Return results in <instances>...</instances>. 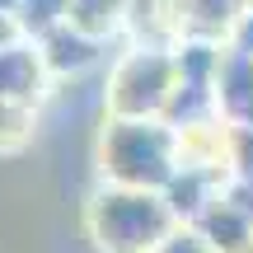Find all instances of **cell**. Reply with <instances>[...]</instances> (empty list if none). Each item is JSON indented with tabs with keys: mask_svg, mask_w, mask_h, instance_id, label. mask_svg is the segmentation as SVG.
Returning <instances> with one entry per match:
<instances>
[{
	"mask_svg": "<svg viewBox=\"0 0 253 253\" xmlns=\"http://www.w3.org/2000/svg\"><path fill=\"white\" fill-rule=\"evenodd\" d=\"M178 169H183L178 126H169L164 118H103V131H99V183L164 192Z\"/></svg>",
	"mask_w": 253,
	"mask_h": 253,
	"instance_id": "6da1fadb",
	"label": "cell"
},
{
	"mask_svg": "<svg viewBox=\"0 0 253 253\" xmlns=\"http://www.w3.org/2000/svg\"><path fill=\"white\" fill-rule=\"evenodd\" d=\"M178 225L169 197L150 188H118L99 183L84 202V235L99 253H150Z\"/></svg>",
	"mask_w": 253,
	"mask_h": 253,
	"instance_id": "7a4b0ae2",
	"label": "cell"
},
{
	"mask_svg": "<svg viewBox=\"0 0 253 253\" xmlns=\"http://www.w3.org/2000/svg\"><path fill=\"white\" fill-rule=\"evenodd\" d=\"M178 84L169 42H126L103 75V118H164Z\"/></svg>",
	"mask_w": 253,
	"mask_h": 253,
	"instance_id": "3957f363",
	"label": "cell"
},
{
	"mask_svg": "<svg viewBox=\"0 0 253 253\" xmlns=\"http://www.w3.org/2000/svg\"><path fill=\"white\" fill-rule=\"evenodd\" d=\"M33 42H38V52H42V61H47L52 84L56 80H80V75H89L94 66L108 61V38L84 33L80 24H61L47 38H33Z\"/></svg>",
	"mask_w": 253,
	"mask_h": 253,
	"instance_id": "277c9868",
	"label": "cell"
},
{
	"mask_svg": "<svg viewBox=\"0 0 253 253\" xmlns=\"http://www.w3.org/2000/svg\"><path fill=\"white\" fill-rule=\"evenodd\" d=\"M47 94H52V75H47V61L33 38H19V42L0 47V99L42 108Z\"/></svg>",
	"mask_w": 253,
	"mask_h": 253,
	"instance_id": "5b68a950",
	"label": "cell"
},
{
	"mask_svg": "<svg viewBox=\"0 0 253 253\" xmlns=\"http://www.w3.org/2000/svg\"><path fill=\"white\" fill-rule=\"evenodd\" d=\"M216 99H220V118L230 126L253 131V56L225 47V61L216 75Z\"/></svg>",
	"mask_w": 253,
	"mask_h": 253,
	"instance_id": "8992f818",
	"label": "cell"
},
{
	"mask_svg": "<svg viewBox=\"0 0 253 253\" xmlns=\"http://www.w3.org/2000/svg\"><path fill=\"white\" fill-rule=\"evenodd\" d=\"M192 225L202 230V239H207L216 253H244L253 244V220L244 216V207L230 197V188H225V197H216Z\"/></svg>",
	"mask_w": 253,
	"mask_h": 253,
	"instance_id": "52a82bcc",
	"label": "cell"
},
{
	"mask_svg": "<svg viewBox=\"0 0 253 253\" xmlns=\"http://www.w3.org/2000/svg\"><path fill=\"white\" fill-rule=\"evenodd\" d=\"M249 9V0H178V24L183 38H211V42H225L235 19ZM178 38V42H183Z\"/></svg>",
	"mask_w": 253,
	"mask_h": 253,
	"instance_id": "ba28073f",
	"label": "cell"
},
{
	"mask_svg": "<svg viewBox=\"0 0 253 253\" xmlns=\"http://www.w3.org/2000/svg\"><path fill=\"white\" fill-rule=\"evenodd\" d=\"M38 103H14V99H0V160H14L24 155L28 145L38 141Z\"/></svg>",
	"mask_w": 253,
	"mask_h": 253,
	"instance_id": "9c48e42d",
	"label": "cell"
},
{
	"mask_svg": "<svg viewBox=\"0 0 253 253\" xmlns=\"http://www.w3.org/2000/svg\"><path fill=\"white\" fill-rule=\"evenodd\" d=\"M131 0H71V24H80L94 38H118L126 24Z\"/></svg>",
	"mask_w": 253,
	"mask_h": 253,
	"instance_id": "30bf717a",
	"label": "cell"
},
{
	"mask_svg": "<svg viewBox=\"0 0 253 253\" xmlns=\"http://www.w3.org/2000/svg\"><path fill=\"white\" fill-rule=\"evenodd\" d=\"M19 24H24V38H47L52 28L71 24V0H24Z\"/></svg>",
	"mask_w": 253,
	"mask_h": 253,
	"instance_id": "8fae6325",
	"label": "cell"
},
{
	"mask_svg": "<svg viewBox=\"0 0 253 253\" xmlns=\"http://www.w3.org/2000/svg\"><path fill=\"white\" fill-rule=\"evenodd\" d=\"M150 253H216V249L202 239V230H197V225H173V230H169V235H164Z\"/></svg>",
	"mask_w": 253,
	"mask_h": 253,
	"instance_id": "7c38bea8",
	"label": "cell"
},
{
	"mask_svg": "<svg viewBox=\"0 0 253 253\" xmlns=\"http://www.w3.org/2000/svg\"><path fill=\"white\" fill-rule=\"evenodd\" d=\"M230 169H235V178L253 183V131L244 126H235V141H230Z\"/></svg>",
	"mask_w": 253,
	"mask_h": 253,
	"instance_id": "4fadbf2b",
	"label": "cell"
},
{
	"mask_svg": "<svg viewBox=\"0 0 253 253\" xmlns=\"http://www.w3.org/2000/svg\"><path fill=\"white\" fill-rule=\"evenodd\" d=\"M225 47H230V52H244V56H253V9H244V14L235 19V28H230Z\"/></svg>",
	"mask_w": 253,
	"mask_h": 253,
	"instance_id": "5bb4252c",
	"label": "cell"
},
{
	"mask_svg": "<svg viewBox=\"0 0 253 253\" xmlns=\"http://www.w3.org/2000/svg\"><path fill=\"white\" fill-rule=\"evenodd\" d=\"M230 197H235L239 207H244V216L253 220V183L249 178H230Z\"/></svg>",
	"mask_w": 253,
	"mask_h": 253,
	"instance_id": "9a60e30c",
	"label": "cell"
},
{
	"mask_svg": "<svg viewBox=\"0 0 253 253\" xmlns=\"http://www.w3.org/2000/svg\"><path fill=\"white\" fill-rule=\"evenodd\" d=\"M19 38H24V24H19L14 14H0V47L19 42Z\"/></svg>",
	"mask_w": 253,
	"mask_h": 253,
	"instance_id": "2e32d148",
	"label": "cell"
},
{
	"mask_svg": "<svg viewBox=\"0 0 253 253\" xmlns=\"http://www.w3.org/2000/svg\"><path fill=\"white\" fill-rule=\"evenodd\" d=\"M19 5H24V0H0V14H14L19 19Z\"/></svg>",
	"mask_w": 253,
	"mask_h": 253,
	"instance_id": "e0dca14e",
	"label": "cell"
},
{
	"mask_svg": "<svg viewBox=\"0 0 253 253\" xmlns=\"http://www.w3.org/2000/svg\"><path fill=\"white\" fill-rule=\"evenodd\" d=\"M244 253H253V244H249V249H244Z\"/></svg>",
	"mask_w": 253,
	"mask_h": 253,
	"instance_id": "ac0fdd59",
	"label": "cell"
},
{
	"mask_svg": "<svg viewBox=\"0 0 253 253\" xmlns=\"http://www.w3.org/2000/svg\"><path fill=\"white\" fill-rule=\"evenodd\" d=\"M249 9H253V0H249Z\"/></svg>",
	"mask_w": 253,
	"mask_h": 253,
	"instance_id": "d6986e66",
	"label": "cell"
}]
</instances>
